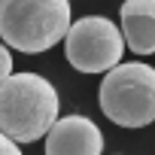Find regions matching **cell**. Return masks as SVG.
<instances>
[{
  "mask_svg": "<svg viewBox=\"0 0 155 155\" xmlns=\"http://www.w3.org/2000/svg\"><path fill=\"white\" fill-rule=\"evenodd\" d=\"M58 91L40 73H12L0 82V134L15 143H34L58 122Z\"/></svg>",
  "mask_w": 155,
  "mask_h": 155,
  "instance_id": "1",
  "label": "cell"
},
{
  "mask_svg": "<svg viewBox=\"0 0 155 155\" xmlns=\"http://www.w3.org/2000/svg\"><path fill=\"white\" fill-rule=\"evenodd\" d=\"M101 110L122 128H146L155 122V67L143 61L113 67L101 82Z\"/></svg>",
  "mask_w": 155,
  "mask_h": 155,
  "instance_id": "3",
  "label": "cell"
},
{
  "mask_svg": "<svg viewBox=\"0 0 155 155\" xmlns=\"http://www.w3.org/2000/svg\"><path fill=\"white\" fill-rule=\"evenodd\" d=\"M70 31V0H0V40L37 55Z\"/></svg>",
  "mask_w": 155,
  "mask_h": 155,
  "instance_id": "2",
  "label": "cell"
},
{
  "mask_svg": "<svg viewBox=\"0 0 155 155\" xmlns=\"http://www.w3.org/2000/svg\"><path fill=\"white\" fill-rule=\"evenodd\" d=\"M122 37L137 55L155 52V0H125L122 3Z\"/></svg>",
  "mask_w": 155,
  "mask_h": 155,
  "instance_id": "6",
  "label": "cell"
},
{
  "mask_svg": "<svg viewBox=\"0 0 155 155\" xmlns=\"http://www.w3.org/2000/svg\"><path fill=\"white\" fill-rule=\"evenodd\" d=\"M67 61L79 73H110L119 67L122 52H125V37L122 31L104 18V15H85L76 25H70L64 37Z\"/></svg>",
  "mask_w": 155,
  "mask_h": 155,
  "instance_id": "4",
  "label": "cell"
},
{
  "mask_svg": "<svg viewBox=\"0 0 155 155\" xmlns=\"http://www.w3.org/2000/svg\"><path fill=\"white\" fill-rule=\"evenodd\" d=\"M0 155H21V149H18L15 140H9L6 134H0Z\"/></svg>",
  "mask_w": 155,
  "mask_h": 155,
  "instance_id": "8",
  "label": "cell"
},
{
  "mask_svg": "<svg viewBox=\"0 0 155 155\" xmlns=\"http://www.w3.org/2000/svg\"><path fill=\"white\" fill-rule=\"evenodd\" d=\"M9 76H12V55L6 43H0V82H6Z\"/></svg>",
  "mask_w": 155,
  "mask_h": 155,
  "instance_id": "7",
  "label": "cell"
},
{
  "mask_svg": "<svg viewBox=\"0 0 155 155\" xmlns=\"http://www.w3.org/2000/svg\"><path fill=\"white\" fill-rule=\"evenodd\" d=\"M104 134L85 116H64L46 134V155H101Z\"/></svg>",
  "mask_w": 155,
  "mask_h": 155,
  "instance_id": "5",
  "label": "cell"
}]
</instances>
